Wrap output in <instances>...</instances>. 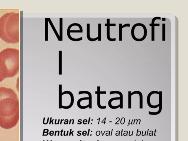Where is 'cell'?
I'll list each match as a JSON object with an SVG mask.
<instances>
[{"instance_id": "obj_1", "label": "cell", "mask_w": 188, "mask_h": 141, "mask_svg": "<svg viewBox=\"0 0 188 141\" xmlns=\"http://www.w3.org/2000/svg\"><path fill=\"white\" fill-rule=\"evenodd\" d=\"M19 120V102L11 89L0 87V126L6 129L16 125Z\"/></svg>"}, {"instance_id": "obj_2", "label": "cell", "mask_w": 188, "mask_h": 141, "mask_svg": "<svg viewBox=\"0 0 188 141\" xmlns=\"http://www.w3.org/2000/svg\"><path fill=\"white\" fill-rule=\"evenodd\" d=\"M0 38L8 43L19 41V13H7L0 18Z\"/></svg>"}, {"instance_id": "obj_3", "label": "cell", "mask_w": 188, "mask_h": 141, "mask_svg": "<svg viewBox=\"0 0 188 141\" xmlns=\"http://www.w3.org/2000/svg\"><path fill=\"white\" fill-rule=\"evenodd\" d=\"M19 51L5 49L0 52V77L3 80L17 75L19 71Z\"/></svg>"}, {"instance_id": "obj_4", "label": "cell", "mask_w": 188, "mask_h": 141, "mask_svg": "<svg viewBox=\"0 0 188 141\" xmlns=\"http://www.w3.org/2000/svg\"><path fill=\"white\" fill-rule=\"evenodd\" d=\"M83 33V28L81 25L78 23H74L69 25L67 28V35L68 38L72 41H80L83 40V37L74 38L71 35V33Z\"/></svg>"}, {"instance_id": "obj_5", "label": "cell", "mask_w": 188, "mask_h": 141, "mask_svg": "<svg viewBox=\"0 0 188 141\" xmlns=\"http://www.w3.org/2000/svg\"><path fill=\"white\" fill-rule=\"evenodd\" d=\"M157 20H161V17H154L152 20L151 24H150V26L151 27V41H155V27L159 26V24H155V21Z\"/></svg>"}, {"instance_id": "obj_6", "label": "cell", "mask_w": 188, "mask_h": 141, "mask_svg": "<svg viewBox=\"0 0 188 141\" xmlns=\"http://www.w3.org/2000/svg\"><path fill=\"white\" fill-rule=\"evenodd\" d=\"M116 24H110V19L108 18L107 19V24H105V26L107 27V39L110 41H115L116 40V38H111L110 36V27L116 26Z\"/></svg>"}, {"instance_id": "obj_7", "label": "cell", "mask_w": 188, "mask_h": 141, "mask_svg": "<svg viewBox=\"0 0 188 141\" xmlns=\"http://www.w3.org/2000/svg\"><path fill=\"white\" fill-rule=\"evenodd\" d=\"M87 38L88 40L91 42H94L98 40V37L94 38H92L90 36V24H87Z\"/></svg>"}, {"instance_id": "obj_8", "label": "cell", "mask_w": 188, "mask_h": 141, "mask_svg": "<svg viewBox=\"0 0 188 141\" xmlns=\"http://www.w3.org/2000/svg\"><path fill=\"white\" fill-rule=\"evenodd\" d=\"M47 20H48L50 26H51V27L52 29L54 32L55 33V35H56V37L57 38L58 41H61L59 34H58L57 31L56 30V28H55L54 25L52 22V21L51 19H50V18H47Z\"/></svg>"}, {"instance_id": "obj_9", "label": "cell", "mask_w": 188, "mask_h": 141, "mask_svg": "<svg viewBox=\"0 0 188 141\" xmlns=\"http://www.w3.org/2000/svg\"><path fill=\"white\" fill-rule=\"evenodd\" d=\"M130 24H126L123 25L122 24H119V41H122V29L125 27H130Z\"/></svg>"}, {"instance_id": "obj_10", "label": "cell", "mask_w": 188, "mask_h": 141, "mask_svg": "<svg viewBox=\"0 0 188 141\" xmlns=\"http://www.w3.org/2000/svg\"><path fill=\"white\" fill-rule=\"evenodd\" d=\"M59 75H62V51H59Z\"/></svg>"}, {"instance_id": "obj_11", "label": "cell", "mask_w": 188, "mask_h": 141, "mask_svg": "<svg viewBox=\"0 0 188 141\" xmlns=\"http://www.w3.org/2000/svg\"><path fill=\"white\" fill-rule=\"evenodd\" d=\"M140 26H141L142 28H143L144 31V35L143 37L142 38H141L138 39L137 42H141V41H143L145 40L147 37V29L146 26L143 24L140 23Z\"/></svg>"}, {"instance_id": "obj_12", "label": "cell", "mask_w": 188, "mask_h": 141, "mask_svg": "<svg viewBox=\"0 0 188 141\" xmlns=\"http://www.w3.org/2000/svg\"><path fill=\"white\" fill-rule=\"evenodd\" d=\"M140 23L136 24L134 25L133 26L132 28V30H131V36H132V38L134 40H135L136 41H138V38H137L136 37H135V28L136 27H137L139 26H140Z\"/></svg>"}, {"instance_id": "obj_13", "label": "cell", "mask_w": 188, "mask_h": 141, "mask_svg": "<svg viewBox=\"0 0 188 141\" xmlns=\"http://www.w3.org/2000/svg\"><path fill=\"white\" fill-rule=\"evenodd\" d=\"M45 41H48V21L47 18H45Z\"/></svg>"}, {"instance_id": "obj_14", "label": "cell", "mask_w": 188, "mask_h": 141, "mask_svg": "<svg viewBox=\"0 0 188 141\" xmlns=\"http://www.w3.org/2000/svg\"><path fill=\"white\" fill-rule=\"evenodd\" d=\"M63 20L62 18H59V36L61 41H63Z\"/></svg>"}, {"instance_id": "obj_15", "label": "cell", "mask_w": 188, "mask_h": 141, "mask_svg": "<svg viewBox=\"0 0 188 141\" xmlns=\"http://www.w3.org/2000/svg\"><path fill=\"white\" fill-rule=\"evenodd\" d=\"M99 41H102V24H98V36Z\"/></svg>"}, {"instance_id": "obj_16", "label": "cell", "mask_w": 188, "mask_h": 141, "mask_svg": "<svg viewBox=\"0 0 188 141\" xmlns=\"http://www.w3.org/2000/svg\"><path fill=\"white\" fill-rule=\"evenodd\" d=\"M162 39L163 41H165L166 40V24H163L162 25Z\"/></svg>"}, {"instance_id": "obj_17", "label": "cell", "mask_w": 188, "mask_h": 141, "mask_svg": "<svg viewBox=\"0 0 188 141\" xmlns=\"http://www.w3.org/2000/svg\"><path fill=\"white\" fill-rule=\"evenodd\" d=\"M138 92L139 93V95L140 96V108L142 109L143 108V97H142V93L138 91Z\"/></svg>"}, {"instance_id": "obj_18", "label": "cell", "mask_w": 188, "mask_h": 141, "mask_svg": "<svg viewBox=\"0 0 188 141\" xmlns=\"http://www.w3.org/2000/svg\"><path fill=\"white\" fill-rule=\"evenodd\" d=\"M162 104H161L159 106V110L157 112H152L149 111V114H150L151 115H157L158 114H159L160 113L161 111L162 110Z\"/></svg>"}, {"instance_id": "obj_19", "label": "cell", "mask_w": 188, "mask_h": 141, "mask_svg": "<svg viewBox=\"0 0 188 141\" xmlns=\"http://www.w3.org/2000/svg\"><path fill=\"white\" fill-rule=\"evenodd\" d=\"M131 94L129 93V107L128 108H131Z\"/></svg>"}, {"instance_id": "obj_20", "label": "cell", "mask_w": 188, "mask_h": 141, "mask_svg": "<svg viewBox=\"0 0 188 141\" xmlns=\"http://www.w3.org/2000/svg\"><path fill=\"white\" fill-rule=\"evenodd\" d=\"M3 80H3V79L2 78H1L0 77V82L2 81H3Z\"/></svg>"}, {"instance_id": "obj_21", "label": "cell", "mask_w": 188, "mask_h": 141, "mask_svg": "<svg viewBox=\"0 0 188 141\" xmlns=\"http://www.w3.org/2000/svg\"><path fill=\"white\" fill-rule=\"evenodd\" d=\"M162 21H166V18H162Z\"/></svg>"}]
</instances>
